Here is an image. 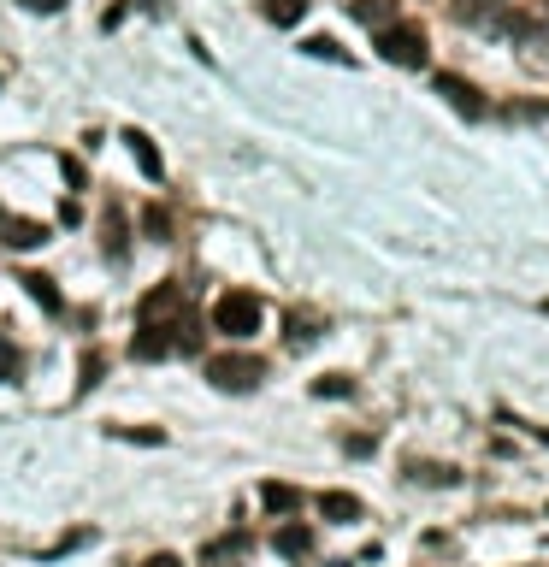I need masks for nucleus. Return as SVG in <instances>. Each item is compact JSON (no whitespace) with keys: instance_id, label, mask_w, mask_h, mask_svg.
I'll list each match as a JSON object with an SVG mask.
<instances>
[{"instance_id":"nucleus-14","label":"nucleus","mask_w":549,"mask_h":567,"mask_svg":"<svg viewBox=\"0 0 549 567\" xmlns=\"http://www.w3.org/2000/svg\"><path fill=\"white\" fill-rule=\"evenodd\" d=\"M18 284H24V290L36 296V308H42V314H60V308H65V302H60V290H54V278H48V272H24Z\"/></svg>"},{"instance_id":"nucleus-12","label":"nucleus","mask_w":549,"mask_h":567,"mask_svg":"<svg viewBox=\"0 0 549 567\" xmlns=\"http://www.w3.org/2000/svg\"><path fill=\"white\" fill-rule=\"evenodd\" d=\"M319 514L337 520V526H349V520H361V497H349V491H319Z\"/></svg>"},{"instance_id":"nucleus-25","label":"nucleus","mask_w":549,"mask_h":567,"mask_svg":"<svg viewBox=\"0 0 549 567\" xmlns=\"http://www.w3.org/2000/svg\"><path fill=\"white\" fill-rule=\"evenodd\" d=\"M414 479H426V485H455V467H420V461H414Z\"/></svg>"},{"instance_id":"nucleus-26","label":"nucleus","mask_w":549,"mask_h":567,"mask_svg":"<svg viewBox=\"0 0 549 567\" xmlns=\"http://www.w3.org/2000/svg\"><path fill=\"white\" fill-rule=\"evenodd\" d=\"M290 343H296V349H307V343H313V325H307L302 314L290 319Z\"/></svg>"},{"instance_id":"nucleus-19","label":"nucleus","mask_w":549,"mask_h":567,"mask_svg":"<svg viewBox=\"0 0 549 567\" xmlns=\"http://www.w3.org/2000/svg\"><path fill=\"white\" fill-rule=\"evenodd\" d=\"M142 231H148L154 243H166V237H172V213H166L160 201H154V207H142Z\"/></svg>"},{"instance_id":"nucleus-27","label":"nucleus","mask_w":549,"mask_h":567,"mask_svg":"<svg viewBox=\"0 0 549 567\" xmlns=\"http://www.w3.org/2000/svg\"><path fill=\"white\" fill-rule=\"evenodd\" d=\"M142 567H183V562H178V556H166V550H160V556H148Z\"/></svg>"},{"instance_id":"nucleus-8","label":"nucleus","mask_w":549,"mask_h":567,"mask_svg":"<svg viewBox=\"0 0 549 567\" xmlns=\"http://www.w3.org/2000/svg\"><path fill=\"white\" fill-rule=\"evenodd\" d=\"M124 148L136 154V166H142V178H154V184L166 178V160H160V148H154V142H148L142 130H124Z\"/></svg>"},{"instance_id":"nucleus-6","label":"nucleus","mask_w":549,"mask_h":567,"mask_svg":"<svg viewBox=\"0 0 549 567\" xmlns=\"http://www.w3.org/2000/svg\"><path fill=\"white\" fill-rule=\"evenodd\" d=\"M0 243H6V249H42V243H48V225H36V219H6V213H0Z\"/></svg>"},{"instance_id":"nucleus-3","label":"nucleus","mask_w":549,"mask_h":567,"mask_svg":"<svg viewBox=\"0 0 549 567\" xmlns=\"http://www.w3.org/2000/svg\"><path fill=\"white\" fill-rule=\"evenodd\" d=\"M260 378H266V361H260V355H213V361H207V384L237 390V396L254 390Z\"/></svg>"},{"instance_id":"nucleus-7","label":"nucleus","mask_w":549,"mask_h":567,"mask_svg":"<svg viewBox=\"0 0 549 567\" xmlns=\"http://www.w3.org/2000/svg\"><path fill=\"white\" fill-rule=\"evenodd\" d=\"M178 308H183L178 284H160V290H148V296H142V319H148V325H172Z\"/></svg>"},{"instance_id":"nucleus-15","label":"nucleus","mask_w":549,"mask_h":567,"mask_svg":"<svg viewBox=\"0 0 549 567\" xmlns=\"http://www.w3.org/2000/svg\"><path fill=\"white\" fill-rule=\"evenodd\" d=\"M260 12H266V24L290 30V24H302L307 18V0H260Z\"/></svg>"},{"instance_id":"nucleus-30","label":"nucleus","mask_w":549,"mask_h":567,"mask_svg":"<svg viewBox=\"0 0 549 567\" xmlns=\"http://www.w3.org/2000/svg\"><path fill=\"white\" fill-rule=\"evenodd\" d=\"M544 314H549V302H544Z\"/></svg>"},{"instance_id":"nucleus-13","label":"nucleus","mask_w":549,"mask_h":567,"mask_svg":"<svg viewBox=\"0 0 549 567\" xmlns=\"http://www.w3.org/2000/svg\"><path fill=\"white\" fill-rule=\"evenodd\" d=\"M349 18H361L366 30H384L396 24V0H349Z\"/></svg>"},{"instance_id":"nucleus-2","label":"nucleus","mask_w":549,"mask_h":567,"mask_svg":"<svg viewBox=\"0 0 549 567\" xmlns=\"http://www.w3.org/2000/svg\"><path fill=\"white\" fill-rule=\"evenodd\" d=\"M378 54L390 65H408V71H420V65L431 60V42L420 24H384L378 30Z\"/></svg>"},{"instance_id":"nucleus-16","label":"nucleus","mask_w":549,"mask_h":567,"mask_svg":"<svg viewBox=\"0 0 549 567\" xmlns=\"http://www.w3.org/2000/svg\"><path fill=\"white\" fill-rule=\"evenodd\" d=\"M272 544H278V556H290V562H296V556H307V550H313V532H307V526H284Z\"/></svg>"},{"instance_id":"nucleus-11","label":"nucleus","mask_w":549,"mask_h":567,"mask_svg":"<svg viewBox=\"0 0 549 567\" xmlns=\"http://www.w3.org/2000/svg\"><path fill=\"white\" fill-rule=\"evenodd\" d=\"M260 508H266V514H296V508H302V491H296V485L266 479V485H260Z\"/></svg>"},{"instance_id":"nucleus-18","label":"nucleus","mask_w":549,"mask_h":567,"mask_svg":"<svg viewBox=\"0 0 549 567\" xmlns=\"http://www.w3.org/2000/svg\"><path fill=\"white\" fill-rule=\"evenodd\" d=\"M101 373H107V355H101V349H89V355H83V367H77V396H89V390L101 384Z\"/></svg>"},{"instance_id":"nucleus-29","label":"nucleus","mask_w":549,"mask_h":567,"mask_svg":"<svg viewBox=\"0 0 549 567\" xmlns=\"http://www.w3.org/2000/svg\"><path fill=\"white\" fill-rule=\"evenodd\" d=\"M337 567H349V562H337Z\"/></svg>"},{"instance_id":"nucleus-4","label":"nucleus","mask_w":549,"mask_h":567,"mask_svg":"<svg viewBox=\"0 0 549 567\" xmlns=\"http://www.w3.org/2000/svg\"><path fill=\"white\" fill-rule=\"evenodd\" d=\"M437 95H443L455 113H467V119H479V113H485V95H479L467 77H455V71H437Z\"/></svg>"},{"instance_id":"nucleus-23","label":"nucleus","mask_w":549,"mask_h":567,"mask_svg":"<svg viewBox=\"0 0 549 567\" xmlns=\"http://www.w3.org/2000/svg\"><path fill=\"white\" fill-rule=\"evenodd\" d=\"M18 373H24V361H18V349L0 337V384H18Z\"/></svg>"},{"instance_id":"nucleus-1","label":"nucleus","mask_w":549,"mask_h":567,"mask_svg":"<svg viewBox=\"0 0 549 567\" xmlns=\"http://www.w3.org/2000/svg\"><path fill=\"white\" fill-rule=\"evenodd\" d=\"M260 319H266V308H260L254 290H225V296L213 302V331H225V337H237V343L260 331Z\"/></svg>"},{"instance_id":"nucleus-20","label":"nucleus","mask_w":549,"mask_h":567,"mask_svg":"<svg viewBox=\"0 0 549 567\" xmlns=\"http://www.w3.org/2000/svg\"><path fill=\"white\" fill-rule=\"evenodd\" d=\"M302 54H313V60H337V65H349V48H337L331 36H307V42H302Z\"/></svg>"},{"instance_id":"nucleus-22","label":"nucleus","mask_w":549,"mask_h":567,"mask_svg":"<svg viewBox=\"0 0 549 567\" xmlns=\"http://www.w3.org/2000/svg\"><path fill=\"white\" fill-rule=\"evenodd\" d=\"M107 432L124 443H166V432H154V426H107Z\"/></svg>"},{"instance_id":"nucleus-28","label":"nucleus","mask_w":549,"mask_h":567,"mask_svg":"<svg viewBox=\"0 0 549 567\" xmlns=\"http://www.w3.org/2000/svg\"><path fill=\"white\" fill-rule=\"evenodd\" d=\"M24 6H36V12H54V6H65V0H24Z\"/></svg>"},{"instance_id":"nucleus-10","label":"nucleus","mask_w":549,"mask_h":567,"mask_svg":"<svg viewBox=\"0 0 549 567\" xmlns=\"http://www.w3.org/2000/svg\"><path fill=\"white\" fill-rule=\"evenodd\" d=\"M101 249L113 254V260H124V254H130V225H124L119 207H107V219H101Z\"/></svg>"},{"instance_id":"nucleus-21","label":"nucleus","mask_w":549,"mask_h":567,"mask_svg":"<svg viewBox=\"0 0 549 567\" xmlns=\"http://www.w3.org/2000/svg\"><path fill=\"white\" fill-rule=\"evenodd\" d=\"M313 396H355V378L349 373H325L319 384H313Z\"/></svg>"},{"instance_id":"nucleus-17","label":"nucleus","mask_w":549,"mask_h":567,"mask_svg":"<svg viewBox=\"0 0 549 567\" xmlns=\"http://www.w3.org/2000/svg\"><path fill=\"white\" fill-rule=\"evenodd\" d=\"M178 349H201V319L195 314L172 319V355H178Z\"/></svg>"},{"instance_id":"nucleus-24","label":"nucleus","mask_w":549,"mask_h":567,"mask_svg":"<svg viewBox=\"0 0 549 567\" xmlns=\"http://www.w3.org/2000/svg\"><path fill=\"white\" fill-rule=\"evenodd\" d=\"M496 0H455V18H467V24H479Z\"/></svg>"},{"instance_id":"nucleus-5","label":"nucleus","mask_w":549,"mask_h":567,"mask_svg":"<svg viewBox=\"0 0 549 567\" xmlns=\"http://www.w3.org/2000/svg\"><path fill=\"white\" fill-rule=\"evenodd\" d=\"M130 355H136V361H166V355H172V325H148V319H142V331L130 337Z\"/></svg>"},{"instance_id":"nucleus-9","label":"nucleus","mask_w":549,"mask_h":567,"mask_svg":"<svg viewBox=\"0 0 549 567\" xmlns=\"http://www.w3.org/2000/svg\"><path fill=\"white\" fill-rule=\"evenodd\" d=\"M248 532H231V538H213V544H201V567H219V562H237V556H248Z\"/></svg>"}]
</instances>
